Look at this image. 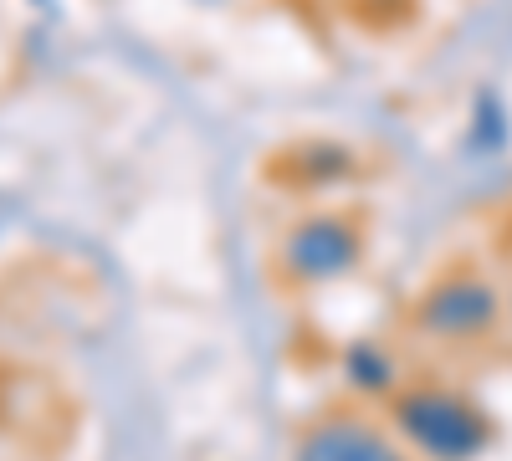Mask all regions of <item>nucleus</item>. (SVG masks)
<instances>
[{"instance_id": "f257e3e1", "label": "nucleus", "mask_w": 512, "mask_h": 461, "mask_svg": "<svg viewBox=\"0 0 512 461\" xmlns=\"http://www.w3.org/2000/svg\"><path fill=\"white\" fill-rule=\"evenodd\" d=\"M384 415H390L395 436L420 456V461H477L497 426L492 415L441 380H405L390 400H384Z\"/></svg>"}, {"instance_id": "f03ea898", "label": "nucleus", "mask_w": 512, "mask_h": 461, "mask_svg": "<svg viewBox=\"0 0 512 461\" xmlns=\"http://www.w3.org/2000/svg\"><path fill=\"white\" fill-rule=\"evenodd\" d=\"M364 262V226L344 211H308L277 241V267L292 287H323L359 272Z\"/></svg>"}, {"instance_id": "7ed1b4c3", "label": "nucleus", "mask_w": 512, "mask_h": 461, "mask_svg": "<svg viewBox=\"0 0 512 461\" xmlns=\"http://www.w3.org/2000/svg\"><path fill=\"white\" fill-rule=\"evenodd\" d=\"M507 298L497 292L492 277H482L477 267H456L441 272L415 303V328L436 344H477L502 323Z\"/></svg>"}, {"instance_id": "20e7f679", "label": "nucleus", "mask_w": 512, "mask_h": 461, "mask_svg": "<svg viewBox=\"0 0 512 461\" xmlns=\"http://www.w3.org/2000/svg\"><path fill=\"white\" fill-rule=\"evenodd\" d=\"M287 461H420L395 426H379L359 405H328L308 426H297Z\"/></svg>"}, {"instance_id": "39448f33", "label": "nucleus", "mask_w": 512, "mask_h": 461, "mask_svg": "<svg viewBox=\"0 0 512 461\" xmlns=\"http://www.w3.org/2000/svg\"><path fill=\"white\" fill-rule=\"evenodd\" d=\"M338 374H344V385H349L359 400H390V395L405 385L395 349L379 344V339H354V344H344V354H338Z\"/></svg>"}, {"instance_id": "423d86ee", "label": "nucleus", "mask_w": 512, "mask_h": 461, "mask_svg": "<svg viewBox=\"0 0 512 461\" xmlns=\"http://www.w3.org/2000/svg\"><path fill=\"white\" fill-rule=\"evenodd\" d=\"M507 313H512V298H507Z\"/></svg>"}]
</instances>
